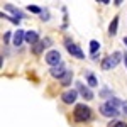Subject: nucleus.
Returning a JSON list of instances; mask_svg holds the SVG:
<instances>
[{
    "mask_svg": "<svg viewBox=\"0 0 127 127\" xmlns=\"http://www.w3.org/2000/svg\"><path fill=\"white\" fill-rule=\"evenodd\" d=\"M71 80H73V73H71V71H66V75L61 78V85H63V87H68L69 83H71Z\"/></svg>",
    "mask_w": 127,
    "mask_h": 127,
    "instance_id": "nucleus-13",
    "label": "nucleus"
},
{
    "mask_svg": "<svg viewBox=\"0 0 127 127\" xmlns=\"http://www.w3.org/2000/svg\"><path fill=\"white\" fill-rule=\"evenodd\" d=\"M100 114L103 115V117H117L119 114H120V110L115 108L114 105H110V103H103V105H100Z\"/></svg>",
    "mask_w": 127,
    "mask_h": 127,
    "instance_id": "nucleus-5",
    "label": "nucleus"
},
{
    "mask_svg": "<svg viewBox=\"0 0 127 127\" xmlns=\"http://www.w3.org/2000/svg\"><path fill=\"white\" fill-rule=\"evenodd\" d=\"M42 42H44V46H51V39H49V37L42 39Z\"/></svg>",
    "mask_w": 127,
    "mask_h": 127,
    "instance_id": "nucleus-21",
    "label": "nucleus"
},
{
    "mask_svg": "<svg viewBox=\"0 0 127 127\" xmlns=\"http://www.w3.org/2000/svg\"><path fill=\"white\" fill-rule=\"evenodd\" d=\"M44 48H46V46H44V42H42V41H39V42H36V44L32 46V53H34V54H41Z\"/></svg>",
    "mask_w": 127,
    "mask_h": 127,
    "instance_id": "nucleus-15",
    "label": "nucleus"
},
{
    "mask_svg": "<svg viewBox=\"0 0 127 127\" xmlns=\"http://www.w3.org/2000/svg\"><path fill=\"white\" fill-rule=\"evenodd\" d=\"M44 59H46V63H48L51 68H54V66H59V64H61V54H59L58 49H51L48 54L44 56Z\"/></svg>",
    "mask_w": 127,
    "mask_h": 127,
    "instance_id": "nucleus-4",
    "label": "nucleus"
},
{
    "mask_svg": "<svg viewBox=\"0 0 127 127\" xmlns=\"http://www.w3.org/2000/svg\"><path fill=\"white\" fill-rule=\"evenodd\" d=\"M27 10H29V12H32V14H42V9L36 7V5H29V7H27Z\"/></svg>",
    "mask_w": 127,
    "mask_h": 127,
    "instance_id": "nucleus-17",
    "label": "nucleus"
},
{
    "mask_svg": "<svg viewBox=\"0 0 127 127\" xmlns=\"http://www.w3.org/2000/svg\"><path fill=\"white\" fill-rule=\"evenodd\" d=\"M76 97H78V90H66L63 95H61V98H63V102L64 103H68V105H71V103H75V100H76Z\"/></svg>",
    "mask_w": 127,
    "mask_h": 127,
    "instance_id": "nucleus-7",
    "label": "nucleus"
},
{
    "mask_svg": "<svg viewBox=\"0 0 127 127\" xmlns=\"http://www.w3.org/2000/svg\"><path fill=\"white\" fill-rule=\"evenodd\" d=\"M73 117H75L76 122H87V120L92 119V108L85 103H78L73 110Z\"/></svg>",
    "mask_w": 127,
    "mask_h": 127,
    "instance_id": "nucleus-1",
    "label": "nucleus"
},
{
    "mask_svg": "<svg viewBox=\"0 0 127 127\" xmlns=\"http://www.w3.org/2000/svg\"><path fill=\"white\" fill-rule=\"evenodd\" d=\"M76 90H78V93L85 98V100H93V92H92L88 87H85L83 83L78 81V83H76Z\"/></svg>",
    "mask_w": 127,
    "mask_h": 127,
    "instance_id": "nucleus-6",
    "label": "nucleus"
},
{
    "mask_svg": "<svg viewBox=\"0 0 127 127\" xmlns=\"http://www.w3.org/2000/svg\"><path fill=\"white\" fill-rule=\"evenodd\" d=\"M64 46H66V49H68V53L71 54V56H75V58L78 59H83L85 58V54H83V51L73 42V41L69 39V37H64Z\"/></svg>",
    "mask_w": 127,
    "mask_h": 127,
    "instance_id": "nucleus-3",
    "label": "nucleus"
},
{
    "mask_svg": "<svg viewBox=\"0 0 127 127\" xmlns=\"http://www.w3.org/2000/svg\"><path fill=\"white\" fill-rule=\"evenodd\" d=\"M124 63H126V66H127V54H124Z\"/></svg>",
    "mask_w": 127,
    "mask_h": 127,
    "instance_id": "nucleus-23",
    "label": "nucleus"
},
{
    "mask_svg": "<svg viewBox=\"0 0 127 127\" xmlns=\"http://www.w3.org/2000/svg\"><path fill=\"white\" fill-rule=\"evenodd\" d=\"M115 127H127V124H126V122H117V126H115Z\"/></svg>",
    "mask_w": 127,
    "mask_h": 127,
    "instance_id": "nucleus-22",
    "label": "nucleus"
},
{
    "mask_svg": "<svg viewBox=\"0 0 127 127\" xmlns=\"http://www.w3.org/2000/svg\"><path fill=\"white\" fill-rule=\"evenodd\" d=\"M120 59H124V54H122L120 51H115L114 54L107 56V58L102 61V69H112V68H115Z\"/></svg>",
    "mask_w": 127,
    "mask_h": 127,
    "instance_id": "nucleus-2",
    "label": "nucleus"
},
{
    "mask_svg": "<svg viewBox=\"0 0 127 127\" xmlns=\"http://www.w3.org/2000/svg\"><path fill=\"white\" fill-rule=\"evenodd\" d=\"M124 44H127V37H124Z\"/></svg>",
    "mask_w": 127,
    "mask_h": 127,
    "instance_id": "nucleus-24",
    "label": "nucleus"
},
{
    "mask_svg": "<svg viewBox=\"0 0 127 127\" xmlns=\"http://www.w3.org/2000/svg\"><path fill=\"white\" fill-rule=\"evenodd\" d=\"M87 81H88V87H90V88L98 87V80L95 78V75H93V73H87Z\"/></svg>",
    "mask_w": 127,
    "mask_h": 127,
    "instance_id": "nucleus-12",
    "label": "nucleus"
},
{
    "mask_svg": "<svg viewBox=\"0 0 127 127\" xmlns=\"http://www.w3.org/2000/svg\"><path fill=\"white\" fill-rule=\"evenodd\" d=\"M117 29H119V17H114L110 26H108V34L110 36H115L117 34Z\"/></svg>",
    "mask_w": 127,
    "mask_h": 127,
    "instance_id": "nucleus-11",
    "label": "nucleus"
},
{
    "mask_svg": "<svg viewBox=\"0 0 127 127\" xmlns=\"http://www.w3.org/2000/svg\"><path fill=\"white\" fill-rule=\"evenodd\" d=\"M100 49V42L98 41H90V53H92V56H95L97 54V51Z\"/></svg>",
    "mask_w": 127,
    "mask_h": 127,
    "instance_id": "nucleus-14",
    "label": "nucleus"
},
{
    "mask_svg": "<svg viewBox=\"0 0 127 127\" xmlns=\"http://www.w3.org/2000/svg\"><path fill=\"white\" fill-rule=\"evenodd\" d=\"M41 19H42V20H48V19H49L48 10H42V14H41Z\"/></svg>",
    "mask_w": 127,
    "mask_h": 127,
    "instance_id": "nucleus-18",
    "label": "nucleus"
},
{
    "mask_svg": "<svg viewBox=\"0 0 127 127\" xmlns=\"http://www.w3.org/2000/svg\"><path fill=\"white\" fill-rule=\"evenodd\" d=\"M100 95H102V97H107V95H110V97H112V93H110V92H108L107 88H103V90H102V92H100Z\"/></svg>",
    "mask_w": 127,
    "mask_h": 127,
    "instance_id": "nucleus-19",
    "label": "nucleus"
},
{
    "mask_svg": "<svg viewBox=\"0 0 127 127\" xmlns=\"http://www.w3.org/2000/svg\"><path fill=\"white\" fill-rule=\"evenodd\" d=\"M66 71L68 69H64V66L63 64H59V66H54V68H51L49 69V73H51V76H54V78H63L64 75H66Z\"/></svg>",
    "mask_w": 127,
    "mask_h": 127,
    "instance_id": "nucleus-8",
    "label": "nucleus"
},
{
    "mask_svg": "<svg viewBox=\"0 0 127 127\" xmlns=\"http://www.w3.org/2000/svg\"><path fill=\"white\" fill-rule=\"evenodd\" d=\"M5 9H7V10H10V12H12V14H14V15H15L17 19H20V17H22V14H20L19 10H17L15 7H14V5H10V3H7V5H5Z\"/></svg>",
    "mask_w": 127,
    "mask_h": 127,
    "instance_id": "nucleus-16",
    "label": "nucleus"
},
{
    "mask_svg": "<svg viewBox=\"0 0 127 127\" xmlns=\"http://www.w3.org/2000/svg\"><path fill=\"white\" fill-rule=\"evenodd\" d=\"M120 112L127 115V102H124V105H122V108H120Z\"/></svg>",
    "mask_w": 127,
    "mask_h": 127,
    "instance_id": "nucleus-20",
    "label": "nucleus"
},
{
    "mask_svg": "<svg viewBox=\"0 0 127 127\" xmlns=\"http://www.w3.org/2000/svg\"><path fill=\"white\" fill-rule=\"evenodd\" d=\"M26 41L29 42V44H36V42H39V36H37V32L36 31H27L26 32Z\"/></svg>",
    "mask_w": 127,
    "mask_h": 127,
    "instance_id": "nucleus-10",
    "label": "nucleus"
},
{
    "mask_svg": "<svg viewBox=\"0 0 127 127\" xmlns=\"http://www.w3.org/2000/svg\"><path fill=\"white\" fill-rule=\"evenodd\" d=\"M24 39H26V32H24L22 29H17L15 32H14V39H12V42H14V46L19 48L20 44L24 42Z\"/></svg>",
    "mask_w": 127,
    "mask_h": 127,
    "instance_id": "nucleus-9",
    "label": "nucleus"
}]
</instances>
